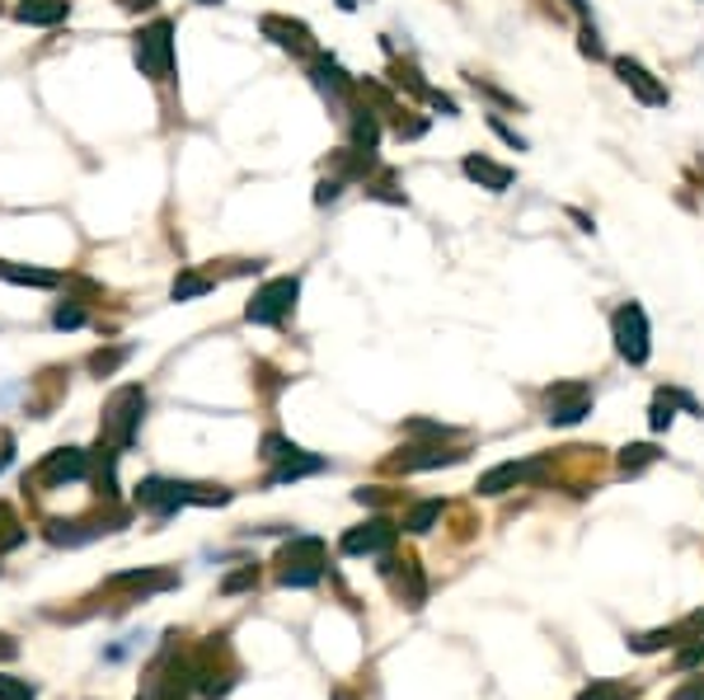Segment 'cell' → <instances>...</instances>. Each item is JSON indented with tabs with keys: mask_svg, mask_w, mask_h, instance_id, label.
<instances>
[{
	"mask_svg": "<svg viewBox=\"0 0 704 700\" xmlns=\"http://www.w3.org/2000/svg\"><path fill=\"white\" fill-rule=\"evenodd\" d=\"M343 193V179H320V189H315V202L324 207V202H334Z\"/></svg>",
	"mask_w": 704,
	"mask_h": 700,
	"instance_id": "cell-36",
	"label": "cell"
},
{
	"mask_svg": "<svg viewBox=\"0 0 704 700\" xmlns=\"http://www.w3.org/2000/svg\"><path fill=\"white\" fill-rule=\"evenodd\" d=\"M212 287H216V277H207V273H179L175 287H169V297H175V301H193V297H207Z\"/></svg>",
	"mask_w": 704,
	"mask_h": 700,
	"instance_id": "cell-25",
	"label": "cell"
},
{
	"mask_svg": "<svg viewBox=\"0 0 704 700\" xmlns=\"http://www.w3.org/2000/svg\"><path fill=\"white\" fill-rule=\"evenodd\" d=\"M324 456H310V451H291L287 461H277L273 471H269V485H291V479H301V475H320L324 471Z\"/></svg>",
	"mask_w": 704,
	"mask_h": 700,
	"instance_id": "cell-19",
	"label": "cell"
},
{
	"mask_svg": "<svg viewBox=\"0 0 704 700\" xmlns=\"http://www.w3.org/2000/svg\"><path fill=\"white\" fill-rule=\"evenodd\" d=\"M188 503H230V489L183 485V479H160V475H151L136 485V508H146L151 518H175V512L188 508Z\"/></svg>",
	"mask_w": 704,
	"mask_h": 700,
	"instance_id": "cell-1",
	"label": "cell"
},
{
	"mask_svg": "<svg viewBox=\"0 0 704 700\" xmlns=\"http://www.w3.org/2000/svg\"><path fill=\"white\" fill-rule=\"evenodd\" d=\"M24 536H28V526L20 522V512H14L10 503H0V555H5V550H20Z\"/></svg>",
	"mask_w": 704,
	"mask_h": 700,
	"instance_id": "cell-22",
	"label": "cell"
},
{
	"mask_svg": "<svg viewBox=\"0 0 704 700\" xmlns=\"http://www.w3.org/2000/svg\"><path fill=\"white\" fill-rule=\"evenodd\" d=\"M296 297H301V277H273L254 292V301L244 306L249 324H282L296 310Z\"/></svg>",
	"mask_w": 704,
	"mask_h": 700,
	"instance_id": "cell-7",
	"label": "cell"
},
{
	"mask_svg": "<svg viewBox=\"0 0 704 700\" xmlns=\"http://www.w3.org/2000/svg\"><path fill=\"white\" fill-rule=\"evenodd\" d=\"M132 57H136L141 75H151V81H169V75H175V24L169 20L146 24L136 34V43H132Z\"/></svg>",
	"mask_w": 704,
	"mask_h": 700,
	"instance_id": "cell-5",
	"label": "cell"
},
{
	"mask_svg": "<svg viewBox=\"0 0 704 700\" xmlns=\"http://www.w3.org/2000/svg\"><path fill=\"white\" fill-rule=\"evenodd\" d=\"M310 81H315L334 104H343V99L353 95V81L343 75V67H338L334 57H315V67H310Z\"/></svg>",
	"mask_w": 704,
	"mask_h": 700,
	"instance_id": "cell-18",
	"label": "cell"
},
{
	"mask_svg": "<svg viewBox=\"0 0 704 700\" xmlns=\"http://www.w3.org/2000/svg\"><path fill=\"white\" fill-rule=\"evenodd\" d=\"M616 75H620V81L630 85L634 95L644 99L648 108H667V104H671L667 85H663V81H653V71L644 67V61H634V57H616Z\"/></svg>",
	"mask_w": 704,
	"mask_h": 700,
	"instance_id": "cell-12",
	"label": "cell"
},
{
	"mask_svg": "<svg viewBox=\"0 0 704 700\" xmlns=\"http://www.w3.org/2000/svg\"><path fill=\"white\" fill-rule=\"evenodd\" d=\"M259 583V569L254 565H244L240 573H230V579L222 583V593H240V588H254Z\"/></svg>",
	"mask_w": 704,
	"mask_h": 700,
	"instance_id": "cell-33",
	"label": "cell"
},
{
	"mask_svg": "<svg viewBox=\"0 0 704 700\" xmlns=\"http://www.w3.org/2000/svg\"><path fill=\"white\" fill-rule=\"evenodd\" d=\"M610 334H616V353L630 367H644L653 353V334H648V316L639 301H624L616 316H610Z\"/></svg>",
	"mask_w": 704,
	"mask_h": 700,
	"instance_id": "cell-6",
	"label": "cell"
},
{
	"mask_svg": "<svg viewBox=\"0 0 704 700\" xmlns=\"http://www.w3.org/2000/svg\"><path fill=\"white\" fill-rule=\"evenodd\" d=\"M489 128H493V132H498V137H503V142H508V146H512V151H526V142H522V137H516V132H512V128H508V122H498V118H489Z\"/></svg>",
	"mask_w": 704,
	"mask_h": 700,
	"instance_id": "cell-37",
	"label": "cell"
},
{
	"mask_svg": "<svg viewBox=\"0 0 704 700\" xmlns=\"http://www.w3.org/2000/svg\"><path fill=\"white\" fill-rule=\"evenodd\" d=\"M122 10H155V0H122Z\"/></svg>",
	"mask_w": 704,
	"mask_h": 700,
	"instance_id": "cell-41",
	"label": "cell"
},
{
	"mask_svg": "<svg viewBox=\"0 0 704 700\" xmlns=\"http://www.w3.org/2000/svg\"><path fill=\"white\" fill-rule=\"evenodd\" d=\"M338 10H357V0H338Z\"/></svg>",
	"mask_w": 704,
	"mask_h": 700,
	"instance_id": "cell-43",
	"label": "cell"
},
{
	"mask_svg": "<svg viewBox=\"0 0 704 700\" xmlns=\"http://www.w3.org/2000/svg\"><path fill=\"white\" fill-rule=\"evenodd\" d=\"M437 518H442V499H422V503L409 508V518H404V532L422 536V532H432V526H437Z\"/></svg>",
	"mask_w": 704,
	"mask_h": 700,
	"instance_id": "cell-24",
	"label": "cell"
},
{
	"mask_svg": "<svg viewBox=\"0 0 704 700\" xmlns=\"http://www.w3.org/2000/svg\"><path fill=\"white\" fill-rule=\"evenodd\" d=\"M52 324H57V330H81V324H85V306L81 301H61L52 310Z\"/></svg>",
	"mask_w": 704,
	"mask_h": 700,
	"instance_id": "cell-28",
	"label": "cell"
},
{
	"mask_svg": "<svg viewBox=\"0 0 704 700\" xmlns=\"http://www.w3.org/2000/svg\"><path fill=\"white\" fill-rule=\"evenodd\" d=\"M465 461V451L461 447H414V451H404V456L390 461V471H437V465H456Z\"/></svg>",
	"mask_w": 704,
	"mask_h": 700,
	"instance_id": "cell-15",
	"label": "cell"
},
{
	"mask_svg": "<svg viewBox=\"0 0 704 700\" xmlns=\"http://www.w3.org/2000/svg\"><path fill=\"white\" fill-rule=\"evenodd\" d=\"M671 700H704V681H691V687H681Z\"/></svg>",
	"mask_w": 704,
	"mask_h": 700,
	"instance_id": "cell-39",
	"label": "cell"
},
{
	"mask_svg": "<svg viewBox=\"0 0 704 700\" xmlns=\"http://www.w3.org/2000/svg\"><path fill=\"white\" fill-rule=\"evenodd\" d=\"M0 700H34V687H28V681H20V677L0 673Z\"/></svg>",
	"mask_w": 704,
	"mask_h": 700,
	"instance_id": "cell-32",
	"label": "cell"
},
{
	"mask_svg": "<svg viewBox=\"0 0 704 700\" xmlns=\"http://www.w3.org/2000/svg\"><path fill=\"white\" fill-rule=\"evenodd\" d=\"M545 410H550L554 428H573L592 414V385L587 381H559L545 391Z\"/></svg>",
	"mask_w": 704,
	"mask_h": 700,
	"instance_id": "cell-8",
	"label": "cell"
},
{
	"mask_svg": "<svg viewBox=\"0 0 704 700\" xmlns=\"http://www.w3.org/2000/svg\"><path fill=\"white\" fill-rule=\"evenodd\" d=\"M198 5H222V0H198Z\"/></svg>",
	"mask_w": 704,
	"mask_h": 700,
	"instance_id": "cell-45",
	"label": "cell"
},
{
	"mask_svg": "<svg viewBox=\"0 0 704 700\" xmlns=\"http://www.w3.org/2000/svg\"><path fill=\"white\" fill-rule=\"evenodd\" d=\"M291 451H301V447H296V442H287V438H277V432H269V438H263V461H287L291 456Z\"/></svg>",
	"mask_w": 704,
	"mask_h": 700,
	"instance_id": "cell-30",
	"label": "cell"
},
{
	"mask_svg": "<svg viewBox=\"0 0 704 700\" xmlns=\"http://www.w3.org/2000/svg\"><path fill=\"white\" fill-rule=\"evenodd\" d=\"M371 198H381V202H399V207H404V202H409L404 193H395V183H375V189H371Z\"/></svg>",
	"mask_w": 704,
	"mask_h": 700,
	"instance_id": "cell-38",
	"label": "cell"
},
{
	"mask_svg": "<svg viewBox=\"0 0 704 700\" xmlns=\"http://www.w3.org/2000/svg\"><path fill=\"white\" fill-rule=\"evenodd\" d=\"M122 363H128V348H99V353H94L90 357V371H94V377H108V371H118Z\"/></svg>",
	"mask_w": 704,
	"mask_h": 700,
	"instance_id": "cell-29",
	"label": "cell"
},
{
	"mask_svg": "<svg viewBox=\"0 0 704 700\" xmlns=\"http://www.w3.org/2000/svg\"><path fill=\"white\" fill-rule=\"evenodd\" d=\"M671 418H677V414H671V400H667L663 391H657V400H653V410H648V424H653V432H663V428H671Z\"/></svg>",
	"mask_w": 704,
	"mask_h": 700,
	"instance_id": "cell-31",
	"label": "cell"
},
{
	"mask_svg": "<svg viewBox=\"0 0 704 700\" xmlns=\"http://www.w3.org/2000/svg\"><path fill=\"white\" fill-rule=\"evenodd\" d=\"M395 536H399V526L390 522V518H367L362 526L343 532L338 550H343V555H385L390 546H395Z\"/></svg>",
	"mask_w": 704,
	"mask_h": 700,
	"instance_id": "cell-10",
	"label": "cell"
},
{
	"mask_svg": "<svg viewBox=\"0 0 704 700\" xmlns=\"http://www.w3.org/2000/svg\"><path fill=\"white\" fill-rule=\"evenodd\" d=\"M577 700H634V687H624V681H592V687L577 691Z\"/></svg>",
	"mask_w": 704,
	"mask_h": 700,
	"instance_id": "cell-26",
	"label": "cell"
},
{
	"mask_svg": "<svg viewBox=\"0 0 704 700\" xmlns=\"http://www.w3.org/2000/svg\"><path fill=\"white\" fill-rule=\"evenodd\" d=\"M540 475V461H530V465H522V461H503V465H493V471H484L479 475V494L484 499H498V494H508V489H516L522 479H536Z\"/></svg>",
	"mask_w": 704,
	"mask_h": 700,
	"instance_id": "cell-13",
	"label": "cell"
},
{
	"mask_svg": "<svg viewBox=\"0 0 704 700\" xmlns=\"http://www.w3.org/2000/svg\"><path fill=\"white\" fill-rule=\"evenodd\" d=\"M695 663H704V634H700V640H695L691 649H681V653H677V667H695Z\"/></svg>",
	"mask_w": 704,
	"mask_h": 700,
	"instance_id": "cell-34",
	"label": "cell"
},
{
	"mask_svg": "<svg viewBox=\"0 0 704 700\" xmlns=\"http://www.w3.org/2000/svg\"><path fill=\"white\" fill-rule=\"evenodd\" d=\"M263 28V38H273L282 52H291V57H310L315 52V34L301 24V20H282V14H263L259 20Z\"/></svg>",
	"mask_w": 704,
	"mask_h": 700,
	"instance_id": "cell-11",
	"label": "cell"
},
{
	"mask_svg": "<svg viewBox=\"0 0 704 700\" xmlns=\"http://www.w3.org/2000/svg\"><path fill=\"white\" fill-rule=\"evenodd\" d=\"M569 5H573L577 14H587V0H569Z\"/></svg>",
	"mask_w": 704,
	"mask_h": 700,
	"instance_id": "cell-42",
	"label": "cell"
},
{
	"mask_svg": "<svg viewBox=\"0 0 704 700\" xmlns=\"http://www.w3.org/2000/svg\"><path fill=\"white\" fill-rule=\"evenodd\" d=\"M90 475V456L81 447H61V451H52L38 471H34V485L38 489H67L71 479H85Z\"/></svg>",
	"mask_w": 704,
	"mask_h": 700,
	"instance_id": "cell-9",
	"label": "cell"
},
{
	"mask_svg": "<svg viewBox=\"0 0 704 700\" xmlns=\"http://www.w3.org/2000/svg\"><path fill=\"white\" fill-rule=\"evenodd\" d=\"M71 14V0H20L14 5V20L20 24H38V28H52Z\"/></svg>",
	"mask_w": 704,
	"mask_h": 700,
	"instance_id": "cell-17",
	"label": "cell"
},
{
	"mask_svg": "<svg viewBox=\"0 0 704 700\" xmlns=\"http://www.w3.org/2000/svg\"><path fill=\"white\" fill-rule=\"evenodd\" d=\"M0 277L20 287H57L61 273H43V269H24V263H0Z\"/></svg>",
	"mask_w": 704,
	"mask_h": 700,
	"instance_id": "cell-21",
	"label": "cell"
},
{
	"mask_svg": "<svg viewBox=\"0 0 704 700\" xmlns=\"http://www.w3.org/2000/svg\"><path fill=\"white\" fill-rule=\"evenodd\" d=\"M399 565H404V569L395 573V593H399V597H404V602H409L414 612H418L422 597H428V588H422V569H418V559H414V555H404Z\"/></svg>",
	"mask_w": 704,
	"mask_h": 700,
	"instance_id": "cell-20",
	"label": "cell"
},
{
	"mask_svg": "<svg viewBox=\"0 0 704 700\" xmlns=\"http://www.w3.org/2000/svg\"><path fill=\"white\" fill-rule=\"evenodd\" d=\"M338 700H353V696H343V691H338Z\"/></svg>",
	"mask_w": 704,
	"mask_h": 700,
	"instance_id": "cell-46",
	"label": "cell"
},
{
	"mask_svg": "<svg viewBox=\"0 0 704 700\" xmlns=\"http://www.w3.org/2000/svg\"><path fill=\"white\" fill-rule=\"evenodd\" d=\"M141 418H146V391H141V385H118V391L108 395V404H104L99 442L114 447V451H128L136 442Z\"/></svg>",
	"mask_w": 704,
	"mask_h": 700,
	"instance_id": "cell-2",
	"label": "cell"
},
{
	"mask_svg": "<svg viewBox=\"0 0 704 700\" xmlns=\"http://www.w3.org/2000/svg\"><path fill=\"white\" fill-rule=\"evenodd\" d=\"M461 169H465V179H475L479 189H489V193H508L512 189V169L489 161V155H465Z\"/></svg>",
	"mask_w": 704,
	"mask_h": 700,
	"instance_id": "cell-16",
	"label": "cell"
},
{
	"mask_svg": "<svg viewBox=\"0 0 704 700\" xmlns=\"http://www.w3.org/2000/svg\"><path fill=\"white\" fill-rule=\"evenodd\" d=\"M188 677L198 681V691L207 700H222L235 687V659H230V649H226L222 634H212V640L198 649V659L188 663Z\"/></svg>",
	"mask_w": 704,
	"mask_h": 700,
	"instance_id": "cell-4",
	"label": "cell"
},
{
	"mask_svg": "<svg viewBox=\"0 0 704 700\" xmlns=\"http://www.w3.org/2000/svg\"><path fill=\"white\" fill-rule=\"evenodd\" d=\"M5 465H10V451H0V471H5Z\"/></svg>",
	"mask_w": 704,
	"mask_h": 700,
	"instance_id": "cell-44",
	"label": "cell"
},
{
	"mask_svg": "<svg viewBox=\"0 0 704 700\" xmlns=\"http://www.w3.org/2000/svg\"><path fill=\"white\" fill-rule=\"evenodd\" d=\"M14 653H20V644H14V640H10V634H0V659H5V663H10V659H14Z\"/></svg>",
	"mask_w": 704,
	"mask_h": 700,
	"instance_id": "cell-40",
	"label": "cell"
},
{
	"mask_svg": "<svg viewBox=\"0 0 704 700\" xmlns=\"http://www.w3.org/2000/svg\"><path fill=\"white\" fill-rule=\"evenodd\" d=\"M663 461V451H657L653 442H634V447H624L620 451V471L624 475H639V471H648V465Z\"/></svg>",
	"mask_w": 704,
	"mask_h": 700,
	"instance_id": "cell-23",
	"label": "cell"
},
{
	"mask_svg": "<svg viewBox=\"0 0 704 700\" xmlns=\"http://www.w3.org/2000/svg\"><path fill=\"white\" fill-rule=\"evenodd\" d=\"M114 593H169V588H179V573L175 569H132V573H118V579H108Z\"/></svg>",
	"mask_w": 704,
	"mask_h": 700,
	"instance_id": "cell-14",
	"label": "cell"
},
{
	"mask_svg": "<svg viewBox=\"0 0 704 700\" xmlns=\"http://www.w3.org/2000/svg\"><path fill=\"white\" fill-rule=\"evenodd\" d=\"M677 634L681 630H648V634H634V640H630V649L634 653H657V649H667V644H677Z\"/></svg>",
	"mask_w": 704,
	"mask_h": 700,
	"instance_id": "cell-27",
	"label": "cell"
},
{
	"mask_svg": "<svg viewBox=\"0 0 704 700\" xmlns=\"http://www.w3.org/2000/svg\"><path fill=\"white\" fill-rule=\"evenodd\" d=\"M577 48H583V57H592V61L606 57V48L597 43V28H583V43H577Z\"/></svg>",
	"mask_w": 704,
	"mask_h": 700,
	"instance_id": "cell-35",
	"label": "cell"
},
{
	"mask_svg": "<svg viewBox=\"0 0 704 700\" xmlns=\"http://www.w3.org/2000/svg\"><path fill=\"white\" fill-rule=\"evenodd\" d=\"M324 541L320 536H296L291 546H282L277 555V583L282 588H315L324 579Z\"/></svg>",
	"mask_w": 704,
	"mask_h": 700,
	"instance_id": "cell-3",
	"label": "cell"
}]
</instances>
